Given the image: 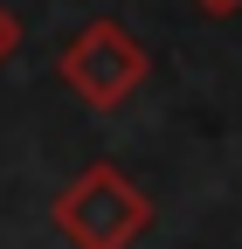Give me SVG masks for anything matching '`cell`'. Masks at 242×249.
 Returning a JSON list of instances; mask_svg holds the SVG:
<instances>
[{
	"label": "cell",
	"mask_w": 242,
	"mask_h": 249,
	"mask_svg": "<svg viewBox=\"0 0 242 249\" xmlns=\"http://www.w3.org/2000/svg\"><path fill=\"white\" fill-rule=\"evenodd\" d=\"M49 222H55V235L69 249H132L153 229V201L138 194L132 173H118L111 160H97V166H83L63 194H55Z\"/></svg>",
	"instance_id": "1"
},
{
	"label": "cell",
	"mask_w": 242,
	"mask_h": 249,
	"mask_svg": "<svg viewBox=\"0 0 242 249\" xmlns=\"http://www.w3.org/2000/svg\"><path fill=\"white\" fill-rule=\"evenodd\" d=\"M14 49H21V21H14V14H7V7H0V62H7V55H14Z\"/></svg>",
	"instance_id": "3"
},
{
	"label": "cell",
	"mask_w": 242,
	"mask_h": 249,
	"mask_svg": "<svg viewBox=\"0 0 242 249\" xmlns=\"http://www.w3.org/2000/svg\"><path fill=\"white\" fill-rule=\"evenodd\" d=\"M194 7H201V14H215V21H222V14H235V7H242V0H194Z\"/></svg>",
	"instance_id": "4"
},
{
	"label": "cell",
	"mask_w": 242,
	"mask_h": 249,
	"mask_svg": "<svg viewBox=\"0 0 242 249\" xmlns=\"http://www.w3.org/2000/svg\"><path fill=\"white\" fill-rule=\"evenodd\" d=\"M55 70H63V83L90 111H118L145 76H153V55H145V42L125 21H90V28H76V35L63 42Z\"/></svg>",
	"instance_id": "2"
}]
</instances>
